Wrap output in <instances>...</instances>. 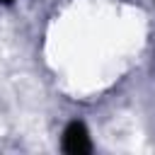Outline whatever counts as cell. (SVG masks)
Here are the masks:
<instances>
[{"label": "cell", "instance_id": "1", "mask_svg": "<svg viewBox=\"0 0 155 155\" xmlns=\"http://www.w3.org/2000/svg\"><path fill=\"white\" fill-rule=\"evenodd\" d=\"M90 136H87V128L78 121H73L65 133H63V150L70 153V155H82V153H90Z\"/></svg>", "mask_w": 155, "mask_h": 155}, {"label": "cell", "instance_id": "2", "mask_svg": "<svg viewBox=\"0 0 155 155\" xmlns=\"http://www.w3.org/2000/svg\"><path fill=\"white\" fill-rule=\"evenodd\" d=\"M0 2H12V0H0Z\"/></svg>", "mask_w": 155, "mask_h": 155}]
</instances>
